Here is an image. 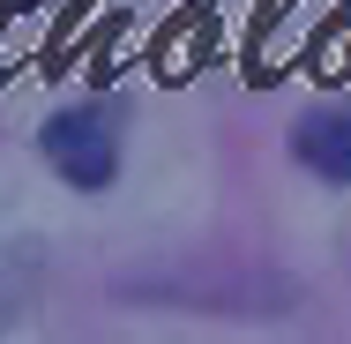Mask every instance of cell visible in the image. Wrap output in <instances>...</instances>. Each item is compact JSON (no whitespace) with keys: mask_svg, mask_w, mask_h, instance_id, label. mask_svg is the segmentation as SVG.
Returning a JSON list of instances; mask_svg holds the SVG:
<instances>
[{"mask_svg":"<svg viewBox=\"0 0 351 344\" xmlns=\"http://www.w3.org/2000/svg\"><path fill=\"white\" fill-rule=\"evenodd\" d=\"M45 165H53L68 187H82V195L112 187V172H120V128H112V113L75 105L60 120H45Z\"/></svg>","mask_w":351,"mask_h":344,"instance_id":"6da1fadb","label":"cell"},{"mask_svg":"<svg viewBox=\"0 0 351 344\" xmlns=\"http://www.w3.org/2000/svg\"><path fill=\"white\" fill-rule=\"evenodd\" d=\"M291 150H299V165H306V172H322V180L351 187V113H344V105L306 113V120H299V135H291Z\"/></svg>","mask_w":351,"mask_h":344,"instance_id":"7a4b0ae2","label":"cell"}]
</instances>
